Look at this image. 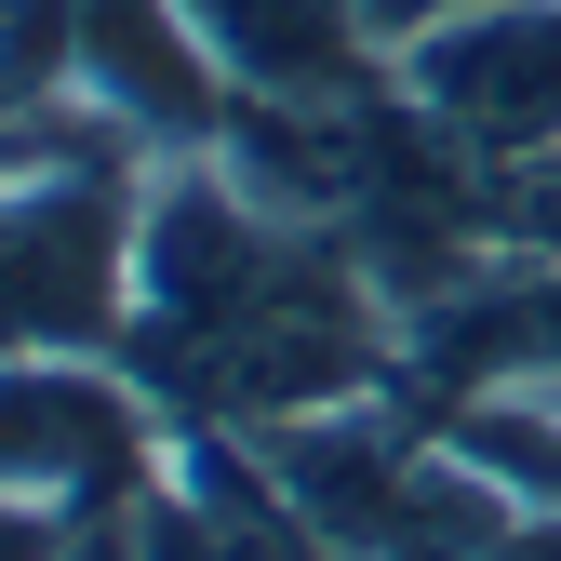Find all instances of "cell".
<instances>
[{"label":"cell","instance_id":"1","mask_svg":"<svg viewBox=\"0 0 561 561\" xmlns=\"http://www.w3.org/2000/svg\"><path fill=\"white\" fill-rule=\"evenodd\" d=\"M121 375L174 428H295V414L401 388V295L334 228L254 201L215 148L148 161Z\"/></svg>","mask_w":561,"mask_h":561},{"label":"cell","instance_id":"2","mask_svg":"<svg viewBox=\"0 0 561 561\" xmlns=\"http://www.w3.org/2000/svg\"><path fill=\"white\" fill-rule=\"evenodd\" d=\"M174 442V414L134 388L121 362H67V347H27V362H0V495H41L81 522H121L148 495V468Z\"/></svg>","mask_w":561,"mask_h":561},{"label":"cell","instance_id":"3","mask_svg":"<svg viewBox=\"0 0 561 561\" xmlns=\"http://www.w3.org/2000/svg\"><path fill=\"white\" fill-rule=\"evenodd\" d=\"M67 561H334V535L308 522V495L267 468L254 428H174L148 495L121 522H81Z\"/></svg>","mask_w":561,"mask_h":561},{"label":"cell","instance_id":"4","mask_svg":"<svg viewBox=\"0 0 561 561\" xmlns=\"http://www.w3.org/2000/svg\"><path fill=\"white\" fill-rule=\"evenodd\" d=\"M401 94L428 107L468 161H548L561 148V0H468V14H442L428 41H401Z\"/></svg>","mask_w":561,"mask_h":561},{"label":"cell","instance_id":"5","mask_svg":"<svg viewBox=\"0 0 561 561\" xmlns=\"http://www.w3.org/2000/svg\"><path fill=\"white\" fill-rule=\"evenodd\" d=\"M401 401H561V254H481L455 295L401 308Z\"/></svg>","mask_w":561,"mask_h":561},{"label":"cell","instance_id":"6","mask_svg":"<svg viewBox=\"0 0 561 561\" xmlns=\"http://www.w3.org/2000/svg\"><path fill=\"white\" fill-rule=\"evenodd\" d=\"M187 27L267 107H362V94H388V41L362 27V0H187Z\"/></svg>","mask_w":561,"mask_h":561},{"label":"cell","instance_id":"7","mask_svg":"<svg viewBox=\"0 0 561 561\" xmlns=\"http://www.w3.org/2000/svg\"><path fill=\"white\" fill-rule=\"evenodd\" d=\"M495 254H561V148L495 174Z\"/></svg>","mask_w":561,"mask_h":561},{"label":"cell","instance_id":"8","mask_svg":"<svg viewBox=\"0 0 561 561\" xmlns=\"http://www.w3.org/2000/svg\"><path fill=\"white\" fill-rule=\"evenodd\" d=\"M0 561H67V508H41V495H0Z\"/></svg>","mask_w":561,"mask_h":561},{"label":"cell","instance_id":"9","mask_svg":"<svg viewBox=\"0 0 561 561\" xmlns=\"http://www.w3.org/2000/svg\"><path fill=\"white\" fill-rule=\"evenodd\" d=\"M442 14H468V0H362V27H375L388 54H401V41H428Z\"/></svg>","mask_w":561,"mask_h":561},{"label":"cell","instance_id":"10","mask_svg":"<svg viewBox=\"0 0 561 561\" xmlns=\"http://www.w3.org/2000/svg\"><path fill=\"white\" fill-rule=\"evenodd\" d=\"M508 561H561V508H522V548Z\"/></svg>","mask_w":561,"mask_h":561}]
</instances>
